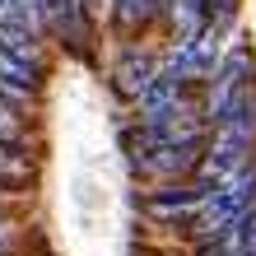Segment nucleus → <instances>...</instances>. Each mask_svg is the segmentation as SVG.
Returning a JSON list of instances; mask_svg holds the SVG:
<instances>
[{"mask_svg":"<svg viewBox=\"0 0 256 256\" xmlns=\"http://www.w3.org/2000/svg\"><path fill=\"white\" fill-rule=\"evenodd\" d=\"M122 144H126V154H130V168L140 172V177H158V182H168V177H186L196 163H200V144H196V140H172V135H163L158 126L126 130Z\"/></svg>","mask_w":256,"mask_h":256,"instance_id":"1","label":"nucleus"},{"mask_svg":"<svg viewBox=\"0 0 256 256\" xmlns=\"http://www.w3.org/2000/svg\"><path fill=\"white\" fill-rule=\"evenodd\" d=\"M252 205H256V158L247 163L242 172H233L228 182H219V186L205 191V205H200V233H214V228H224V224L242 219Z\"/></svg>","mask_w":256,"mask_h":256,"instance_id":"2","label":"nucleus"},{"mask_svg":"<svg viewBox=\"0 0 256 256\" xmlns=\"http://www.w3.org/2000/svg\"><path fill=\"white\" fill-rule=\"evenodd\" d=\"M205 191L210 186H177V191H158V196H144V210L163 224H182V219H196L205 205Z\"/></svg>","mask_w":256,"mask_h":256,"instance_id":"3","label":"nucleus"},{"mask_svg":"<svg viewBox=\"0 0 256 256\" xmlns=\"http://www.w3.org/2000/svg\"><path fill=\"white\" fill-rule=\"evenodd\" d=\"M38 88V66L19 61V56H10L0 47V98L5 102H28Z\"/></svg>","mask_w":256,"mask_h":256,"instance_id":"4","label":"nucleus"},{"mask_svg":"<svg viewBox=\"0 0 256 256\" xmlns=\"http://www.w3.org/2000/svg\"><path fill=\"white\" fill-rule=\"evenodd\" d=\"M158 70H163L158 56H149V52H126L122 61H116V88H122V94H130V98H140L144 84L154 80Z\"/></svg>","mask_w":256,"mask_h":256,"instance_id":"5","label":"nucleus"},{"mask_svg":"<svg viewBox=\"0 0 256 256\" xmlns=\"http://www.w3.org/2000/svg\"><path fill=\"white\" fill-rule=\"evenodd\" d=\"M0 47H5L10 56H19V61H28V66H38V33L33 28H24V24H5L0 19Z\"/></svg>","mask_w":256,"mask_h":256,"instance_id":"6","label":"nucleus"},{"mask_svg":"<svg viewBox=\"0 0 256 256\" xmlns=\"http://www.w3.org/2000/svg\"><path fill=\"white\" fill-rule=\"evenodd\" d=\"M172 28H177V38L210 28V0H172Z\"/></svg>","mask_w":256,"mask_h":256,"instance_id":"7","label":"nucleus"},{"mask_svg":"<svg viewBox=\"0 0 256 256\" xmlns=\"http://www.w3.org/2000/svg\"><path fill=\"white\" fill-rule=\"evenodd\" d=\"M0 19H5V24H24V28H33V33L47 24L33 0H0Z\"/></svg>","mask_w":256,"mask_h":256,"instance_id":"8","label":"nucleus"},{"mask_svg":"<svg viewBox=\"0 0 256 256\" xmlns=\"http://www.w3.org/2000/svg\"><path fill=\"white\" fill-rule=\"evenodd\" d=\"M163 0H112V19L116 24H144L149 14H158Z\"/></svg>","mask_w":256,"mask_h":256,"instance_id":"9","label":"nucleus"},{"mask_svg":"<svg viewBox=\"0 0 256 256\" xmlns=\"http://www.w3.org/2000/svg\"><path fill=\"white\" fill-rule=\"evenodd\" d=\"M24 172H28V163L19 154H10V140H0V177H5V182H19Z\"/></svg>","mask_w":256,"mask_h":256,"instance_id":"10","label":"nucleus"},{"mask_svg":"<svg viewBox=\"0 0 256 256\" xmlns=\"http://www.w3.org/2000/svg\"><path fill=\"white\" fill-rule=\"evenodd\" d=\"M238 14V0H210V24L214 28H228Z\"/></svg>","mask_w":256,"mask_h":256,"instance_id":"11","label":"nucleus"},{"mask_svg":"<svg viewBox=\"0 0 256 256\" xmlns=\"http://www.w3.org/2000/svg\"><path fill=\"white\" fill-rule=\"evenodd\" d=\"M5 238H10V224H5V214H0V242H5Z\"/></svg>","mask_w":256,"mask_h":256,"instance_id":"12","label":"nucleus"},{"mask_svg":"<svg viewBox=\"0 0 256 256\" xmlns=\"http://www.w3.org/2000/svg\"><path fill=\"white\" fill-rule=\"evenodd\" d=\"M88 5H102V0H88Z\"/></svg>","mask_w":256,"mask_h":256,"instance_id":"13","label":"nucleus"}]
</instances>
